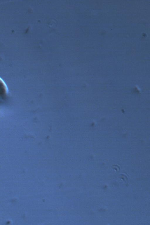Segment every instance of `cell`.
<instances>
[{
	"label": "cell",
	"mask_w": 150,
	"mask_h": 225,
	"mask_svg": "<svg viewBox=\"0 0 150 225\" xmlns=\"http://www.w3.org/2000/svg\"><path fill=\"white\" fill-rule=\"evenodd\" d=\"M8 92V89L6 84L0 77V101L6 97Z\"/></svg>",
	"instance_id": "obj_1"
}]
</instances>
